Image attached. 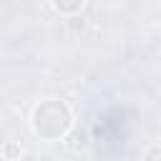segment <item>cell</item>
<instances>
[{"label": "cell", "mask_w": 161, "mask_h": 161, "mask_svg": "<svg viewBox=\"0 0 161 161\" xmlns=\"http://www.w3.org/2000/svg\"><path fill=\"white\" fill-rule=\"evenodd\" d=\"M30 123L35 136H40L43 141H60L73 128V111L60 98H45L33 108Z\"/></svg>", "instance_id": "1"}, {"label": "cell", "mask_w": 161, "mask_h": 161, "mask_svg": "<svg viewBox=\"0 0 161 161\" xmlns=\"http://www.w3.org/2000/svg\"><path fill=\"white\" fill-rule=\"evenodd\" d=\"M50 3L60 15H78L86 5V0H50Z\"/></svg>", "instance_id": "2"}, {"label": "cell", "mask_w": 161, "mask_h": 161, "mask_svg": "<svg viewBox=\"0 0 161 161\" xmlns=\"http://www.w3.org/2000/svg\"><path fill=\"white\" fill-rule=\"evenodd\" d=\"M65 138H68V148H70V151H80V148H86V143H88V133L80 131V128H70Z\"/></svg>", "instance_id": "3"}, {"label": "cell", "mask_w": 161, "mask_h": 161, "mask_svg": "<svg viewBox=\"0 0 161 161\" xmlns=\"http://www.w3.org/2000/svg\"><path fill=\"white\" fill-rule=\"evenodd\" d=\"M0 153H3L8 161H18L23 151H20V146H18L15 141H5V143H3V148H0Z\"/></svg>", "instance_id": "4"}, {"label": "cell", "mask_w": 161, "mask_h": 161, "mask_svg": "<svg viewBox=\"0 0 161 161\" xmlns=\"http://www.w3.org/2000/svg\"><path fill=\"white\" fill-rule=\"evenodd\" d=\"M158 158H161V146L158 143H151L141 156V161H158Z\"/></svg>", "instance_id": "5"}, {"label": "cell", "mask_w": 161, "mask_h": 161, "mask_svg": "<svg viewBox=\"0 0 161 161\" xmlns=\"http://www.w3.org/2000/svg\"><path fill=\"white\" fill-rule=\"evenodd\" d=\"M73 30H83V18H78V15H70V23H68Z\"/></svg>", "instance_id": "6"}, {"label": "cell", "mask_w": 161, "mask_h": 161, "mask_svg": "<svg viewBox=\"0 0 161 161\" xmlns=\"http://www.w3.org/2000/svg\"><path fill=\"white\" fill-rule=\"evenodd\" d=\"M18 161H38V158H35L33 153H20V158H18Z\"/></svg>", "instance_id": "7"}]
</instances>
